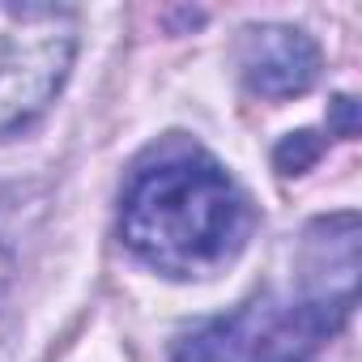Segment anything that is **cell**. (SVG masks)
I'll list each match as a JSON object with an SVG mask.
<instances>
[{"mask_svg": "<svg viewBox=\"0 0 362 362\" xmlns=\"http://www.w3.org/2000/svg\"><path fill=\"white\" fill-rule=\"evenodd\" d=\"M252 230V197L197 145L153 153L119 197V243L170 281L218 277L247 252Z\"/></svg>", "mask_w": 362, "mask_h": 362, "instance_id": "1", "label": "cell"}, {"mask_svg": "<svg viewBox=\"0 0 362 362\" xmlns=\"http://www.w3.org/2000/svg\"><path fill=\"white\" fill-rule=\"evenodd\" d=\"M81 22L69 5L0 0V136L35 124L69 86Z\"/></svg>", "mask_w": 362, "mask_h": 362, "instance_id": "2", "label": "cell"}, {"mask_svg": "<svg viewBox=\"0 0 362 362\" xmlns=\"http://www.w3.org/2000/svg\"><path fill=\"white\" fill-rule=\"evenodd\" d=\"M354 298H358V214L345 209V214L320 218L307 230L294 307L320 332L332 337L349 320Z\"/></svg>", "mask_w": 362, "mask_h": 362, "instance_id": "3", "label": "cell"}, {"mask_svg": "<svg viewBox=\"0 0 362 362\" xmlns=\"http://www.w3.org/2000/svg\"><path fill=\"white\" fill-rule=\"evenodd\" d=\"M235 64H239V77L252 94L298 98L320 81L324 56H320V43L303 26L260 22V26H243L239 47H235Z\"/></svg>", "mask_w": 362, "mask_h": 362, "instance_id": "4", "label": "cell"}, {"mask_svg": "<svg viewBox=\"0 0 362 362\" xmlns=\"http://www.w3.org/2000/svg\"><path fill=\"white\" fill-rule=\"evenodd\" d=\"M269 324V303H243L230 315L201 320L192 332H184L170 349V362H252L260 332Z\"/></svg>", "mask_w": 362, "mask_h": 362, "instance_id": "5", "label": "cell"}, {"mask_svg": "<svg viewBox=\"0 0 362 362\" xmlns=\"http://www.w3.org/2000/svg\"><path fill=\"white\" fill-rule=\"evenodd\" d=\"M320 141H315V132H290L277 149H273V162H277V170L281 175H303L315 158H320Z\"/></svg>", "mask_w": 362, "mask_h": 362, "instance_id": "6", "label": "cell"}, {"mask_svg": "<svg viewBox=\"0 0 362 362\" xmlns=\"http://www.w3.org/2000/svg\"><path fill=\"white\" fill-rule=\"evenodd\" d=\"M332 111H337V136H354V98H337L332 103Z\"/></svg>", "mask_w": 362, "mask_h": 362, "instance_id": "7", "label": "cell"}, {"mask_svg": "<svg viewBox=\"0 0 362 362\" xmlns=\"http://www.w3.org/2000/svg\"><path fill=\"white\" fill-rule=\"evenodd\" d=\"M9 277H13V256H9V247H5V243H0V294H5Z\"/></svg>", "mask_w": 362, "mask_h": 362, "instance_id": "8", "label": "cell"}, {"mask_svg": "<svg viewBox=\"0 0 362 362\" xmlns=\"http://www.w3.org/2000/svg\"><path fill=\"white\" fill-rule=\"evenodd\" d=\"M269 362H315V358H269Z\"/></svg>", "mask_w": 362, "mask_h": 362, "instance_id": "9", "label": "cell"}]
</instances>
